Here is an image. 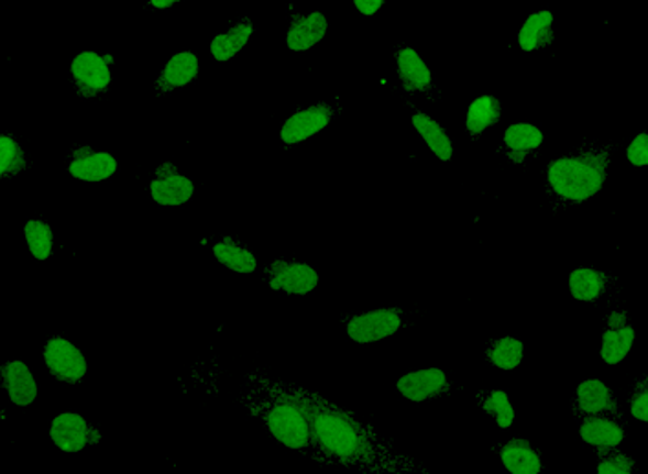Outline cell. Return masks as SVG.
Instances as JSON below:
<instances>
[{"instance_id": "obj_1", "label": "cell", "mask_w": 648, "mask_h": 474, "mask_svg": "<svg viewBox=\"0 0 648 474\" xmlns=\"http://www.w3.org/2000/svg\"><path fill=\"white\" fill-rule=\"evenodd\" d=\"M288 396L310 416L314 448L328 462L347 470L371 471L385 467L380 464V438L352 412L341 409L325 396L303 388H294Z\"/></svg>"}, {"instance_id": "obj_2", "label": "cell", "mask_w": 648, "mask_h": 474, "mask_svg": "<svg viewBox=\"0 0 648 474\" xmlns=\"http://www.w3.org/2000/svg\"><path fill=\"white\" fill-rule=\"evenodd\" d=\"M611 167V148H579L575 153L556 156L546 164V187L559 202L583 206L605 191Z\"/></svg>"}, {"instance_id": "obj_3", "label": "cell", "mask_w": 648, "mask_h": 474, "mask_svg": "<svg viewBox=\"0 0 648 474\" xmlns=\"http://www.w3.org/2000/svg\"><path fill=\"white\" fill-rule=\"evenodd\" d=\"M261 420L273 440L292 453H306L314 449L310 416L288 393L273 396Z\"/></svg>"}, {"instance_id": "obj_4", "label": "cell", "mask_w": 648, "mask_h": 474, "mask_svg": "<svg viewBox=\"0 0 648 474\" xmlns=\"http://www.w3.org/2000/svg\"><path fill=\"white\" fill-rule=\"evenodd\" d=\"M44 371L59 385L77 387L88 374L85 350L65 335H52L41 350Z\"/></svg>"}, {"instance_id": "obj_5", "label": "cell", "mask_w": 648, "mask_h": 474, "mask_svg": "<svg viewBox=\"0 0 648 474\" xmlns=\"http://www.w3.org/2000/svg\"><path fill=\"white\" fill-rule=\"evenodd\" d=\"M338 118V109L330 101H317L294 110L278 129V142L284 148H295L327 132Z\"/></svg>"}, {"instance_id": "obj_6", "label": "cell", "mask_w": 648, "mask_h": 474, "mask_svg": "<svg viewBox=\"0 0 648 474\" xmlns=\"http://www.w3.org/2000/svg\"><path fill=\"white\" fill-rule=\"evenodd\" d=\"M267 288L286 297H308L321 286V275L308 262L273 258L264 266Z\"/></svg>"}, {"instance_id": "obj_7", "label": "cell", "mask_w": 648, "mask_h": 474, "mask_svg": "<svg viewBox=\"0 0 648 474\" xmlns=\"http://www.w3.org/2000/svg\"><path fill=\"white\" fill-rule=\"evenodd\" d=\"M68 74L77 96L87 101L103 98L114 81L112 65L105 59V54H99L96 49L77 52L70 59Z\"/></svg>"}, {"instance_id": "obj_8", "label": "cell", "mask_w": 648, "mask_h": 474, "mask_svg": "<svg viewBox=\"0 0 648 474\" xmlns=\"http://www.w3.org/2000/svg\"><path fill=\"white\" fill-rule=\"evenodd\" d=\"M404 313L393 306L355 313L344 321V335L350 343L366 346L391 339L404 328Z\"/></svg>"}, {"instance_id": "obj_9", "label": "cell", "mask_w": 648, "mask_h": 474, "mask_svg": "<svg viewBox=\"0 0 648 474\" xmlns=\"http://www.w3.org/2000/svg\"><path fill=\"white\" fill-rule=\"evenodd\" d=\"M120 169L121 162L114 153L92 147L88 143L74 145L66 162V173L72 180L81 181L88 186L112 180Z\"/></svg>"}, {"instance_id": "obj_10", "label": "cell", "mask_w": 648, "mask_h": 474, "mask_svg": "<svg viewBox=\"0 0 648 474\" xmlns=\"http://www.w3.org/2000/svg\"><path fill=\"white\" fill-rule=\"evenodd\" d=\"M394 387L399 398L409 404L421 405L449 396L452 379L440 366H426L399 376Z\"/></svg>"}, {"instance_id": "obj_11", "label": "cell", "mask_w": 648, "mask_h": 474, "mask_svg": "<svg viewBox=\"0 0 648 474\" xmlns=\"http://www.w3.org/2000/svg\"><path fill=\"white\" fill-rule=\"evenodd\" d=\"M202 74V59L195 49H178L165 60L154 77L156 96H171L191 87Z\"/></svg>"}, {"instance_id": "obj_12", "label": "cell", "mask_w": 648, "mask_h": 474, "mask_svg": "<svg viewBox=\"0 0 648 474\" xmlns=\"http://www.w3.org/2000/svg\"><path fill=\"white\" fill-rule=\"evenodd\" d=\"M396 82L405 93L427 96L435 90V71L426 57L410 44H404L394 55Z\"/></svg>"}, {"instance_id": "obj_13", "label": "cell", "mask_w": 648, "mask_h": 474, "mask_svg": "<svg viewBox=\"0 0 648 474\" xmlns=\"http://www.w3.org/2000/svg\"><path fill=\"white\" fill-rule=\"evenodd\" d=\"M90 427L92 423L79 410H61L50 420V443L63 454L83 453L90 448Z\"/></svg>"}, {"instance_id": "obj_14", "label": "cell", "mask_w": 648, "mask_h": 474, "mask_svg": "<svg viewBox=\"0 0 648 474\" xmlns=\"http://www.w3.org/2000/svg\"><path fill=\"white\" fill-rule=\"evenodd\" d=\"M0 387L15 409L26 410L37 404L41 385L32 366L24 360H10L0 366Z\"/></svg>"}, {"instance_id": "obj_15", "label": "cell", "mask_w": 648, "mask_h": 474, "mask_svg": "<svg viewBox=\"0 0 648 474\" xmlns=\"http://www.w3.org/2000/svg\"><path fill=\"white\" fill-rule=\"evenodd\" d=\"M579 438L586 448L592 449L597 459L603 454L622 449L627 440V427L622 416H589L581 418L578 427Z\"/></svg>"}, {"instance_id": "obj_16", "label": "cell", "mask_w": 648, "mask_h": 474, "mask_svg": "<svg viewBox=\"0 0 648 474\" xmlns=\"http://www.w3.org/2000/svg\"><path fill=\"white\" fill-rule=\"evenodd\" d=\"M330 21L321 10L303 11L289 19L284 33V46L292 54H306L328 37Z\"/></svg>"}, {"instance_id": "obj_17", "label": "cell", "mask_w": 648, "mask_h": 474, "mask_svg": "<svg viewBox=\"0 0 648 474\" xmlns=\"http://www.w3.org/2000/svg\"><path fill=\"white\" fill-rule=\"evenodd\" d=\"M573 415L581 418L589 416H622L614 388L601 377H584L573 393Z\"/></svg>"}, {"instance_id": "obj_18", "label": "cell", "mask_w": 648, "mask_h": 474, "mask_svg": "<svg viewBox=\"0 0 648 474\" xmlns=\"http://www.w3.org/2000/svg\"><path fill=\"white\" fill-rule=\"evenodd\" d=\"M546 132L531 121H512L502 132L501 147L512 165H526L545 145Z\"/></svg>"}, {"instance_id": "obj_19", "label": "cell", "mask_w": 648, "mask_h": 474, "mask_svg": "<svg viewBox=\"0 0 648 474\" xmlns=\"http://www.w3.org/2000/svg\"><path fill=\"white\" fill-rule=\"evenodd\" d=\"M149 197L158 208H186L197 197V184L182 170L167 176H153L149 181Z\"/></svg>"}, {"instance_id": "obj_20", "label": "cell", "mask_w": 648, "mask_h": 474, "mask_svg": "<svg viewBox=\"0 0 648 474\" xmlns=\"http://www.w3.org/2000/svg\"><path fill=\"white\" fill-rule=\"evenodd\" d=\"M255 22L242 16L239 21L231 22L228 26L215 33L208 44V54L215 63H229V60L237 59L251 43V38L255 35Z\"/></svg>"}, {"instance_id": "obj_21", "label": "cell", "mask_w": 648, "mask_h": 474, "mask_svg": "<svg viewBox=\"0 0 648 474\" xmlns=\"http://www.w3.org/2000/svg\"><path fill=\"white\" fill-rule=\"evenodd\" d=\"M556 43V13L540 8L529 13L517 30V48L523 54H537Z\"/></svg>"}, {"instance_id": "obj_22", "label": "cell", "mask_w": 648, "mask_h": 474, "mask_svg": "<svg viewBox=\"0 0 648 474\" xmlns=\"http://www.w3.org/2000/svg\"><path fill=\"white\" fill-rule=\"evenodd\" d=\"M410 125L421 142L429 148V153L441 164H449L454 158V140L447 126L441 125L435 115L427 110H415L410 114Z\"/></svg>"}, {"instance_id": "obj_23", "label": "cell", "mask_w": 648, "mask_h": 474, "mask_svg": "<svg viewBox=\"0 0 648 474\" xmlns=\"http://www.w3.org/2000/svg\"><path fill=\"white\" fill-rule=\"evenodd\" d=\"M502 115H504V107H502L501 98L495 93H480L465 107L463 131L469 137L479 140L501 123Z\"/></svg>"}, {"instance_id": "obj_24", "label": "cell", "mask_w": 648, "mask_h": 474, "mask_svg": "<svg viewBox=\"0 0 648 474\" xmlns=\"http://www.w3.org/2000/svg\"><path fill=\"white\" fill-rule=\"evenodd\" d=\"M498 459L509 474H540L545 471L539 449L523 437L507 438L498 448Z\"/></svg>"}, {"instance_id": "obj_25", "label": "cell", "mask_w": 648, "mask_h": 474, "mask_svg": "<svg viewBox=\"0 0 648 474\" xmlns=\"http://www.w3.org/2000/svg\"><path fill=\"white\" fill-rule=\"evenodd\" d=\"M211 253L220 266L237 275L250 277L261 269L259 256L234 236L223 235L215 240L211 244Z\"/></svg>"}, {"instance_id": "obj_26", "label": "cell", "mask_w": 648, "mask_h": 474, "mask_svg": "<svg viewBox=\"0 0 648 474\" xmlns=\"http://www.w3.org/2000/svg\"><path fill=\"white\" fill-rule=\"evenodd\" d=\"M611 277L605 269L595 266L573 267L568 275V294L583 305H594L605 297Z\"/></svg>"}, {"instance_id": "obj_27", "label": "cell", "mask_w": 648, "mask_h": 474, "mask_svg": "<svg viewBox=\"0 0 648 474\" xmlns=\"http://www.w3.org/2000/svg\"><path fill=\"white\" fill-rule=\"evenodd\" d=\"M636 339H638V332L633 324L606 328L605 332L601 333L600 360L611 368L623 365L633 355Z\"/></svg>"}, {"instance_id": "obj_28", "label": "cell", "mask_w": 648, "mask_h": 474, "mask_svg": "<svg viewBox=\"0 0 648 474\" xmlns=\"http://www.w3.org/2000/svg\"><path fill=\"white\" fill-rule=\"evenodd\" d=\"M28 253L35 262H48L57 250V239L52 225L43 219H28L22 225Z\"/></svg>"}, {"instance_id": "obj_29", "label": "cell", "mask_w": 648, "mask_h": 474, "mask_svg": "<svg viewBox=\"0 0 648 474\" xmlns=\"http://www.w3.org/2000/svg\"><path fill=\"white\" fill-rule=\"evenodd\" d=\"M524 357H526V344L517 335H504V338L495 339L485 349V361L495 371H517L518 366H523Z\"/></svg>"}, {"instance_id": "obj_30", "label": "cell", "mask_w": 648, "mask_h": 474, "mask_svg": "<svg viewBox=\"0 0 648 474\" xmlns=\"http://www.w3.org/2000/svg\"><path fill=\"white\" fill-rule=\"evenodd\" d=\"M480 407L484 415L495 421L501 431H509L517 423V409L513 405L512 396L504 388H490L480 396Z\"/></svg>"}, {"instance_id": "obj_31", "label": "cell", "mask_w": 648, "mask_h": 474, "mask_svg": "<svg viewBox=\"0 0 648 474\" xmlns=\"http://www.w3.org/2000/svg\"><path fill=\"white\" fill-rule=\"evenodd\" d=\"M28 169L26 148L10 132L0 134V176L17 178Z\"/></svg>"}, {"instance_id": "obj_32", "label": "cell", "mask_w": 648, "mask_h": 474, "mask_svg": "<svg viewBox=\"0 0 648 474\" xmlns=\"http://www.w3.org/2000/svg\"><path fill=\"white\" fill-rule=\"evenodd\" d=\"M627 415L639 426L648 427V376L633 383L627 399Z\"/></svg>"}, {"instance_id": "obj_33", "label": "cell", "mask_w": 648, "mask_h": 474, "mask_svg": "<svg viewBox=\"0 0 648 474\" xmlns=\"http://www.w3.org/2000/svg\"><path fill=\"white\" fill-rule=\"evenodd\" d=\"M636 470H638V462L633 454L623 451V448L603 454L595 465V471L600 474H634Z\"/></svg>"}, {"instance_id": "obj_34", "label": "cell", "mask_w": 648, "mask_h": 474, "mask_svg": "<svg viewBox=\"0 0 648 474\" xmlns=\"http://www.w3.org/2000/svg\"><path fill=\"white\" fill-rule=\"evenodd\" d=\"M625 159L633 169H648V131L638 132L628 140Z\"/></svg>"}, {"instance_id": "obj_35", "label": "cell", "mask_w": 648, "mask_h": 474, "mask_svg": "<svg viewBox=\"0 0 648 474\" xmlns=\"http://www.w3.org/2000/svg\"><path fill=\"white\" fill-rule=\"evenodd\" d=\"M350 2H352L354 10L358 11L361 16L372 19V16H376L377 13L385 8V2H387V0H350Z\"/></svg>"}, {"instance_id": "obj_36", "label": "cell", "mask_w": 648, "mask_h": 474, "mask_svg": "<svg viewBox=\"0 0 648 474\" xmlns=\"http://www.w3.org/2000/svg\"><path fill=\"white\" fill-rule=\"evenodd\" d=\"M630 324V311L627 308H612L605 317L606 328H622Z\"/></svg>"}, {"instance_id": "obj_37", "label": "cell", "mask_w": 648, "mask_h": 474, "mask_svg": "<svg viewBox=\"0 0 648 474\" xmlns=\"http://www.w3.org/2000/svg\"><path fill=\"white\" fill-rule=\"evenodd\" d=\"M186 0H147L149 8L154 11H169Z\"/></svg>"}, {"instance_id": "obj_38", "label": "cell", "mask_w": 648, "mask_h": 474, "mask_svg": "<svg viewBox=\"0 0 648 474\" xmlns=\"http://www.w3.org/2000/svg\"><path fill=\"white\" fill-rule=\"evenodd\" d=\"M178 170H180V167H178V165H176L175 162H171V159H167V162H162V164L156 165V169H154L153 176L173 175V173H178Z\"/></svg>"}, {"instance_id": "obj_39", "label": "cell", "mask_w": 648, "mask_h": 474, "mask_svg": "<svg viewBox=\"0 0 648 474\" xmlns=\"http://www.w3.org/2000/svg\"><path fill=\"white\" fill-rule=\"evenodd\" d=\"M103 442V431L98 426L90 427V448H98Z\"/></svg>"}, {"instance_id": "obj_40", "label": "cell", "mask_w": 648, "mask_h": 474, "mask_svg": "<svg viewBox=\"0 0 648 474\" xmlns=\"http://www.w3.org/2000/svg\"><path fill=\"white\" fill-rule=\"evenodd\" d=\"M198 242H200V245H204V247H211V244H213V242H211V240H209V236H200V239H198Z\"/></svg>"}, {"instance_id": "obj_41", "label": "cell", "mask_w": 648, "mask_h": 474, "mask_svg": "<svg viewBox=\"0 0 648 474\" xmlns=\"http://www.w3.org/2000/svg\"><path fill=\"white\" fill-rule=\"evenodd\" d=\"M105 59L109 60V65L114 66V55L112 54H105Z\"/></svg>"}, {"instance_id": "obj_42", "label": "cell", "mask_w": 648, "mask_h": 474, "mask_svg": "<svg viewBox=\"0 0 648 474\" xmlns=\"http://www.w3.org/2000/svg\"><path fill=\"white\" fill-rule=\"evenodd\" d=\"M380 85H382V87H387L388 77H382V79H380Z\"/></svg>"}, {"instance_id": "obj_43", "label": "cell", "mask_w": 648, "mask_h": 474, "mask_svg": "<svg viewBox=\"0 0 648 474\" xmlns=\"http://www.w3.org/2000/svg\"><path fill=\"white\" fill-rule=\"evenodd\" d=\"M0 418H2V420H6V418H8V415H6V410H2V412H0Z\"/></svg>"}]
</instances>
